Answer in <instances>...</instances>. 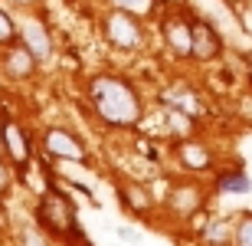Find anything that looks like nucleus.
<instances>
[{
    "instance_id": "1",
    "label": "nucleus",
    "mask_w": 252,
    "mask_h": 246,
    "mask_svg": "<svg viewBox=\"0 0 252 246\" xmlns=\"http://www.w3.org/2000/svg\"><path fill=\"white\" fill-rule=\"evenodd\" d=\"M92 105L108 125H134L141 118L138 92L115 76H98L92 82Z\"/></svg>"
},
{
    "instance_id": "2",
    "label": "nucleus",
    "mask_w": 252,
    "mask_h": 246,
    "mask_svg": "<svg viewBox=\"0 0 252 246\" xmlns=\"http://www.w3.org/2000/svg\"><path fill=\"white\" fill-rule=\"evenodd\" d=\"M39 223L49 230V233H59V237H79V223H75V207L72 200L59 194V190H49L46 197L39 200V210H36Z\"/></svg>"
},
{
    "instance_id": "3",
    "label": "nucleus",
    "mask_w": 252,
    "mask_h": 246,
    "mask_svg": "<svg viewBox=\"0 0 252 246\" xmlns=\"http://www.w3.org/2000/svg\"><path fill=\"white\" fill-rule=\"evenodd\" d=\"M105 33H108V39H112L115 46H122V49L138 46V39H141V30L131 20L128 10H118V13H112V17L105 20Z\"/></svg>"
},
{
    "instance_id": "4",
    "label": "nucleus",
    "mask_w": 252,
    "mask_h": 246,
    "mask_svg": "<svg viewBox=\"0 0 252 246\" xmlns=\"http://www.w3.org/2000/svg\"><path fill=\"white\" fill-rule=\"evenodd\" d=\"M190 30H193V49H190V56L196 59H213L220 49H223V39H220V33H216L206 20H193L190 23Z\"/></svg>"
},
{
    "instance_id": "5",
    "label": "nucleus",
    "mask_w": 252,
    "mask_h": 246,
    "mask_svg": "<svg viewBox=\"0 0 252 246\" xmlns=\"http://www.w3.org/2000/svg\"><path fill=\"white\" fill-rule=\"evenodd\" d=\"M46 151L53 154V158H65V161H85V148L82 141H75L69 132H63V128H53V132H46Z\"/></svg>"
},
{
    "instance_id": "6",
    "label": "nucleus",
    "mask_w": 252,
    "mask_h": 246,
    "mask_svg": "<svg viewBox=\"0 0 252 246\" xmlns=\"http://www.w3.org/2000/svg\"><path fill=\"white\" fill-rule=\"evenodd\" d=\"M20 36H23V46H27L36 59H46L49 53H53V39H49L46 27H43L39 20H27L23 30H20Z\"/></svg>"
},
{
    "instance_id": "7",
    "label": "nucleus",
    "mask_w": 252,
    "mask_h": 246,
    "mask_svg": "<svg viewBox=\"0 0 252 246\" xmlns=\"http://www.w3.org/2000/svg\"><path fill=\"white\" fill-rule=\"evenodd\" d=\"M164 39L177 56H190V49H193V30H190L187 20H167L164 23Z\"/></svg>"
},
{
    "instance_id": "8",
    "label": "nucleus",
    "mask_w": 252,
    "mask_h": 246,
    "mask_svg": "<svg viewBox=\"0 0 252 246\" xmlns=\"http://www.w3.org/2000/svg\"><path fill=\"white\" fill-rule=\"evenodd\" d=\"M0 138H3V148L10 151L13 164H17V168H23V164H27V158H30V144H27V138H23V132H20V125L3 122V125H0Z\"/></svg>"
},
{
    "instance_id": "9",
    "label": "nucleus",
    "mask_w": 252,
    "mask_h": 246,
    "mask_svg": "<svg viewBox=\"0 0 252 246\" xmlns=\"http://www.w3.org/2000/svg\"><path fill=\"white\" fill-rule=\"evenodd\" d=\"M33 63H36V56H33L27 46H17V49H10V53H7V72L13 79L30 76V72H33Z\"/></svg>"
},
{
    "instance_id": "10",
    "label": "nucleus",
    "mask_w": 252,
    "mask_h": 246,
    "mask_svg": "<svg viewBox=\"0 0 252 246\" xmlns=\"http://www.w3.org/2000/svg\"><path fill=\"white\" fill-rule=\"evenodd\" d=\"M180 161L187 164L190 171H206L210 168V151L203 144H184L180 148Z\"/></svg>"
},
{
    "instance_id": "11",
    "label": "nucleus",
    "mask_w": 252,
    "mask_h": 246,
    "mask_svg": "<svg viewBox=\"0 0 252 246\" xmlns=\"http://www.w3.org/2000/svg\"><path fill=\"white\" fill-rule=\"evenodd\" d=\"M196 204H200V194L193 187H180L170 197V207L177 210V213H190V210H196Z\"/></svg>"
},
{
    "instance_id": "12",
    "label": "nucleus",
    "mask_w": 252,
    "mask_h": 246,
    "mask_svg": "<svg viewBox=\"0 0 252 246\" xmlns=\"http://www.w3.org/2000/svg\"><path fill=\"white\" fill-rule=\"evenodd\" d=\"M220 190H226V194H249L252 184L246 174H223L220 177Z\"/></svg>"
},
{
    "instance_id": "13",
    "label": "nucleus",
    "mask_w": 252,
    "mask_h": 246,
    "mask_svg": "<svg viewBox=\"0 0 252 246\" xmlns=\"http://www.w3.org/2000/svg\"><path fill=\"white\" fill-rule=\"evenodd\" d=\"M203 240L206 246H229V227L226 223H210L203 230Z\"/></svg>"
},
{
    "instance_id": "14",
    "label": "nucleus",
    "mask_w": 252,
    "mask_h": 246,
    "mask_svg": "<svg viewBox=\"0 0 252 246\" xmlns=\"http://www.w3.org/2000/svg\"><path fill=\"white\" fill-rule=\"evenodd\" d=\"M236 246H252V217H243L236 227Z\"/></svg>"
},
{
    "instance_id": "15",
    "label": "nucleus",
    "mask_w": 252,
    "mask_h": 246,
    "mask_svg": "<svg viewBox=\"0 0 252 246\" xmlns=\"http://www.w3.org/2000/svg\"><path fill=\"white\" fill-rule=\"evenodd\" d=\"M13 36H17V27H13V20L0 10V43H10Z\"/></svg>"
},
{
    "instance_id": "16",
    "label": "nucleus",
    "mask_w": 252,
    "mask_h": 246,
    "mask_svg": "<svg viewBox=\"0 0 252 246\" xmlns=\"http://www.w3.org/2000/svg\"><path fill=\"white\" fill-rule=\"evenodd\" d=\"M122 10H148L151 7V0H115Z\"/></svg>"
},
{
    "instance_id": "17",
    "label": "nucleus",
    "mask_w": 252,
    "mask_h": 246,
    "mask_svg": "<svg viewBox=\"0 0 252 246\" xmlns=\"http://www.w3.org/2000/svg\"><path fill=\"white\" fill-rule=\"evenodd\" d=\"M23 243H27V246H43V240H39L33 230H27V233H23Z\"/></svg>"
},
{
    "instance_id": "18",
    "label": "nucleus",
    "mask_w": 252,
    "mask_h": 246,
    "mask_svg": "<svg viewBox=\"0 0 252 246\" xmlns=\"http://www.w3.org/2000/svg\"><path fill=\"white\" fill-rule=\"evenodd\" d=\"M7 184H10V174H7V168H3V164H0V190L7 187Z\"/></svg>"
},
{
    "instance_id": "19",
    "label": "nucleus",
    "mask_w": 252,
    "mask_h": 246,
    "mask_svg": "<svg viewBox=\"0 0 252 246\" xmlns=\"http://www.w3.org/2000/svg\"><path fill=\"white\" fill-rule=\"evenodd\" d=\"M20 3H30V0H20Z\"/></svg>"
},
{
    "instance_id": "20",
    "label": "nucleus",
    "mask_w": 252,
    "mask_h": 246,
    "mask_svg": "<svg viewBox=\"0 0 252 246\" xmlns=\"http://www.w3.org/2000/svg\"><path fill=\"white\" fill-rule=\"evenodd\" d=\"M0 144H3V138H0Z\"/></svg>"
}]
</instances>
